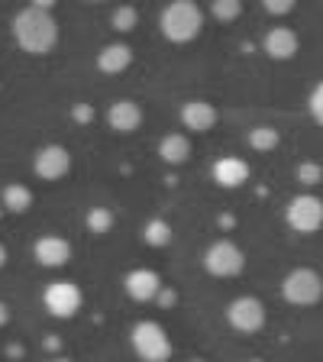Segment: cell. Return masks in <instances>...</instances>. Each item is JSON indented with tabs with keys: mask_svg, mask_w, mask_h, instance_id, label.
<instances>
[{
	"mask_svg": "<svg viewBox=\"0 0 323 362\" xmlns=\"http://www.w3.org/2000/svg\"><path fill=\"white\" fill-rule=\"evenodd\" d=\"M281 298L294 308H314L323 298V275L310 265H298L281 279Z\"/></svg>",
	"mask_w": 323,
	"mask_h": 362,
	"instance_id": "5b68a950",
	"label": "cell"
},
{
	"mask_svg": "<svg viewBox=\"0 0 323 362\" xmlns=\"http://www.w3.org/2000/svg\"><path fill=\"white\" fill-rule=\"evenodd\" d=\"M33 172L42 181H61L68 172H71V152L61 143H45L36 149L33 156Z\"/></svg>",
	"mask_w": 323,
	"mask_h": 362,
	"instance_id": "9c48e42d",
	"label": "cell"
},
{
	"mask_svg": "<svg viewBox=\"0 0 323 362\" xmlns=\"http://www.w3.org/2000/svg\"><path fill=\"white\" fill-rule=\"evenodd\" d=\"M158 156H162V162L165 165H184L191 158V139L188 133H165L162 139H158Z\"/></svg>",
	"mask_w": 323,
	"mask_h": 362,
	"instance_id": "e0dca14e",
	"label": "cell"
},
{
	"mask_svg": "<svg viewBox=\"0 0 323 362\" xmlns=\"http://www.w3.org/2000/svg\"><path fill=\"white\" fill-rule=\"evenodd\" d=\"M285 223L291 226L294 233L310 236L323 230V197L317 194H294L285 207Z\"/></svg>",
	"mask_w": 323,
	"mask_h": 362,
	"instance_id": "52a82bcc",
	"label": "cell"
},
{
	"mask_svg": "<svg viewBox=\"0 0 323 362\" xmlns=\"http://www.w3.org/2000/svg\"><path fill=\"white\" fill-rule=\"evenodd\" d=\"M307 110H310L317 127H323V81H317L314 90L307 94Z\"/></svg>",
	"mask_w": 323,
	"mask_h": 362,
	"instance_id": "cb8c5ba5",
	"label": "cell"
},
{
	"mask_svg": "<svg viewBox=\"0 0 323 362\" xmlns=\"http://www.w3.org/2000/svg\"><path fill=\"white\" fill-rule=\"evenodd\" d=\"M133 65V45L129 42H107L98 52V71L104 75H120Z\"/></svg>",
	"mask_w": 323,
	"mask_h": 362,
	"instance_id": "2e32d148",
	"label": "cell"
},
{
	"mask_svg": "<svg viewBox=\"0 0 323 362\" xmlns=\"http://www.w3.org/2000/svg\"><path fill=\"white\" fill-rule=\"evenodd\" d=\"M4 214H7V211H4V204H0V217H4Z\"/></svg>",
	"mask_w": 323,
	"mask_h": 362,
	"instance_id": "836d02e7",
	"label": "cell"
},
{
	"mask_svg": "<svg viewBox=\"0 0 323 362\" xmlns=\"http://www.w3.org/2000/svg\"><path fill=\"white\" fill-rule=\"evenodd\" d=\"M178 120H181V127L191 129V133H211L220 120V110H217V104H211V100L191 98L181 104Z\"/></svg>",
	"mask_w": 323,
	"mask_h": 362,
	"instance_id": "8fae6325",
	"label": "cell"
},
{
	"mask_svg": "<svg viewBox=\"0 0 323 362\" xmlns=\"http://www.w3.org/2000/svg\"><path fill=\"white\" fill-rule=\"evenodd\" d=\"M10 33H13L16 45L23 52L36 55V59L55 52V45H59V20L52 16V10H39L33 4L13 13Z\"/></svg>",
	"mask_w": 323,
	"mask_h": 362,
	"instance_id": "6da1fadb",
	"label": "cell"
},
{
	"mask_svg": "<svg viewBox=\"0 0 323 362\" xmlns=\"http://www.w3.org/2000/svg\"><path fill=\"white\" fill-rule=\"evenodd\" d=\"M201 262H204V272L213 275V279H236L246 269V252H242V246L236 240L220 236V240H213L211 246L204 249Z\"/></svg>",
	"mask_w": 323,
	"mask_h": 362,
	"instance_id": "277c9868",
	"label": "cell"
},
{
	"mask_svg": "<svg viewBox=\"0 0 323 362\" xmlns=\"http://www.w3.org/2000/svg\"><path fill=\"white\" fill-rule=\"evenodd\" d=\"M155 301H162V304H175V291H172V288H162Z\"/></svg>",
	"mask_w": 323,
	"mask_h": 362,
	"instance_id": "83f0119b",
	"label": "cell"
},
{
	"mask_svg": "<svg viewBox=\"0 0 323 362\" xmlns=\"http://www.w3.org/2000/svg\"><path fill=\"white\" fill-rule=\"evenodd\" d=\"M298 181H301V185H320L323 181V165H317V162H301V165H298Z\"/></svg>",
	"mask_w": 323,
	"mask_h": 362,
	"instance_id": "d4e9b609",
	"label": "cell"
},
{
	"mask_svg": "<svg viewBox=\"0 0 323 362\" xmlns=\"http://www.w3.org/2000/svg\"><path fill=\"white\" fill-rule=\"evenodd\" d=\"M262 52L271 62H291L294 55L301 52V36L291 26H271L262 39Z\"/></svg>",
	"mask_w": 323,
	"mask_h": 362,
	"instance_id": "5bb4252c",
	"label": "cell"
},
{
	"mask_svg": "<svg viewBox=\"0 0 323 362\" xmlns=\"http://www.w3.org/2000/svg\"><path fill=\"white\" fill-rule=\"evenodd\" d=\"M129 346L143 362H168L175 353L172 337L158 320H136L129 330Z\"/></svg>",
	"mask_w": 323,
	"mask_h": 362,
	"instance_id": "3957f363",
	"label": "cell"
},
{
	"mask_svg": "<svg viewBox=\"0 0 323 362\" xmlns=\"http://www.w3.org/2000/svg\"><path fill=\"white\" fill-rule=\"evenodd\" d=\"M30 4H33V7H39V10H52L59 0H30Z\"/></svg>",
	"mask_w": 323,
	"mask_h": 362,
	"instance_id": "f1b7e54d",
	"label": "cell"
},
{
	"mask_svg": "<svg viewBox=\"0 0 323 362\" xmlns=\"http://www.w3.org/2000/svg\"><path fill=\"white\" fill-rule=\"evenodd\" d=\"M0 204H4L7 214H26L33 207V188L23 185V181H10V185H4V191H0Z\"/></svg>",
	"mask_w": 323,
	"mask_h": 362,
	"instance_id": "ac0fdd59",
	"label": "cell"
},
{
	"mask_svg": "<svg viewBox=\"0 0 323 362\" xmlns=\"http://www.w3.org/2000/svg\"><path fill=\"white\" fill-rule=\"evenodd\" d=\"M88 4H107V0H88Z\"/></svg>",
	"mask_w": 323,
	"mask_h": 362,
	"instance_id": "d6a6232c",
	"label": "cell"
},
{
	"mask_svg": "<svg viewBox=\"0 0 323 362\" xmlns=\"http://www.w3.org/2000/svg\"><path fill=\"white\" fill-rule=\"evenodd\" d=\"M143 104L133 98H117L110 107H107V127L113 133H136V129L143 127Z\"/></svg>",
	"mask_w": 323,
	"mask_h": 362,
	"instance_id": "4fadbf2b",
	"label": "cell"
},
{
	"mask_svg": "<svg viewBox=\"0 0 323 362\" xmlns=\"http://www.w3.org/2000/svg\"><path fill=\"white\" fill-rule=\"evenodd\" d=\"M52 362H75V359H65V356H59V359H52Z\"/></svg>",
	"mask_w": 323,
	"mask_h": 362,
	"instance_id": "1f68e13d",
	"label": "cell"
},
{
	"mask_svg": "<svg viewBox=\"0 0 323 362\" xmlns=\"http://www.w3.org/2000/svg\"><path fill=\"white\" fill-rule=\"evenodd\" d=\"M42 304L55 320H71V317L84 308V291H81V285L71 279H55L45 285Z\"/></svg>",
	"mask_w": 323,
	"mask_h": 362,
	"instance_id": "8992f818",
	"label": "cell"
},
{
	"mask_svg": "<svg viewBox=\"0 0 323 362\" xmlns=\"http://www.w3.org/2000/svg\"><path fill=\"white\" fill-rule=\"evenodd\" d=\"M162 288H165L162 285V275H158L155 269H146V265L129 269L127 275H123V291H127V298H133L136 304L155 301Z\"/></svg>",
	"mask_w": 323,
	"mask_h": 362,
	"instance_id": "30bf717a",
	"label": "cell"
},
{
	"mask_svg": "<svg viewBox=\"0 0 323 362\" xmlns=\"http://www.w3.org/2000/svg\"><path fill=\"white\" fill-rule=\"evenodd\" d=\"M188 362H207V359H188Z\"/></svg>",
	"mask_w": 323,
	"mask_h": 362,
	"instance_id": "e575fe53",
	"label": "cell"
},
{
	"mask_svg": "<svg viewBox=\"0 0 323 362\" xmlns=\"http://www.w3.org/2000/svg\"><path fill=\"white\" fill-rule=\"evenodd\" d=\"M158 30L168 42L184 45L194 42L204 30V10L197 0H168L158 13Z\"/></svg>",
	"mask_w": 323,
	"mask_h": 362,
	"instance_id": "7a4b0ae2",
	"label": "cell"
},
{
	"mask_svg": "<svg viewBox=\"0 0 323 362\" xmlns=\"http://www.w3.org/2000/svg\"><path fill=\"white\" fill-rule=\"evenodd\" d=\"M7 324H10V308L0 301V327H7Z\"/></svg>",
	"mask_w": 323,
	"mask_h": 362,
	"instance_id": "f546056e",
	"label": "cell"
},
{
	"mask_svg": "<svg viewBox=\"0 0 323 362\" xmlns=\"http://www.w3.org/2000/svg\"><path fill=\"white\" fill-rule=\"evenodd\" d=\"M246 143L256 152H271L281 146V133L275 127H269V123H259V127H252L246 133Z\"/></svg>",
	"mask_w": 323,
	"mask_h": 362,
	"instance_id": "ffe728a7",
	"label": "cell"
},
{
	"mask_svg": "<svg viewBox=\"0 0 323 362\" xmlns=\"http://www.w3.org/2000/svg\"><path fill=\"white\" fill-rule=\"evenodd\" d=\"M33 259L42 269H65L71 262V243L59 233H42L33 243Z\"/></svg>",
	"mask_w": 323,
	"mask_h": 362,
	"instance_id": "7c38bea8",
	"label": "cell"
},
{
	"mask_svg": "<svg viewBox=\"0 0 323 362\" xmlns=\"http://www.w3.org/2000/svg\"><path fill=\"white\" fill-rule=\"evenodd\" d=\"M211 175H213V181H217L220 188L236 191V188H242V185L249 181L252 168H249V162L246 158H240V156H220L217 162H213Z\"/></svg>",
	"mask_w": 323,
	"mask_h": 362,
	"instance_id": "9a60e30c",
	"label": "cell"
},
{
	"mask_svg": "<svg viewBox=\"0 0 323 362\" xmlns=\"http://www.w3.org/2000/svg\"><path fill=\"white\" fill-rule=\"evenodd\" d=\"M265 320H269V310L256 294H240V298L226 304V324L236 333H259L265 327Z\"/></svg>",
	"mask_w": 323,
	"mask_h": 362,
	"instance_id": "ba28073f",
	"label": "cell"
},
{
	"mask_svg": "<svg viewBox=\"0 0 323 362\" xmlns=\"http://www.w3.org/2000/svg\"><path fill=\"white\" fill-rule=\"evenodd\" d=\"M71 117H75L78 123H88L90 117H94V107H90V104H84V100H81V104H75V110H71Z\"/></svg>",
	"mask_w": 323,
	"mask_h": 362,
	"instance_id": "4316f807",
	"label": "cell"
},
{
	"mask_svg": "<svg viewBox=\"0 0 323 362\" xmlns=\"http://www.w3.org/2000/svg\"><path fill=\"white\" fill-rule=\"evenodd\" d=\"M143 240H146V246H152V249H165V246H172L175 230L165 217H152V220H146V226H143Z\"/></svg>",
	"mask_w": 323,
	"mask_h": 362,
	"instance_id": "d6986e66",
	"label": "cell"
},
{
	"mask_svg": "<svg viewBox=\"0 0 323 362\" xmlns=\"http://www.w3.org/2000/svg\"><path fill=\"white\" fill-rule=\"evenodd\" d=\"M211 16L220 23H233L242 16V0H211Z\"/></svg>",
	"mask_w": 323,
	"mask_h": 362,
	"instance_id": "603a6c76",
	"label": "cell"
},
{
	"mask_svg": "<svg viewBox=\"0 0 323 362\" xmlns=\"http://www.w3.org/2000/svg\"><path fill=\"white\" fill-rule=\"evenodd\" d=\"M110 26L117 33H133L136 26H139V10H136L133 4H120V7L113 10V16H110Z\"/></svg>",
	"mask_w": 323,
	"mask_h": 362,
	"instance_id": "7402d4cb",
	"label": "cell"
},
{
	"mask_svg": "<svg viewBox=\"0 0 323 362\" xmlns=\"http://www.w3.org/2000/svg\"><path fill=\"white\" fill-rule=\"evenodd\" d=\"M262 7L275 16H288L294 7H298V0H262Z\"/></svg>",
	"mask_w": 323,
	"mask_h": 362,
	"instance_id": "484cf974",
	"label": "cell"
},
{
	"mask_svg": "<svg viewBox=\"0 0 323 362\" xmlns=\"http://www.w3.org/2000/svg\"><path fill=\"white\" fill-rule=\"evenodd\" d=\"M4 265H7V246L0 243V269H4Z\"/></svg>",
	"mask_w": 323,
	"mask_h": 362,
	"instance_id": "4dcf8cb0",
	"label": "cell"
},
{
	"mask_svg": "<svg viewBox=\"0 0 323 362\" xmlns=\"http://www.w3.org/2000/svg\"><path fill=\"white\" fill-rule=\"evenodd\" d=\"M113 223H117V214L110 211V207H88V214H84V226H88V233L94 236H107L113 230Z\"/></svg>",
	"mask_w": 323,
	"mask_h": 362,
	"instance_id": "44dd1931",
	"label": "cell"
}]
</instances>
